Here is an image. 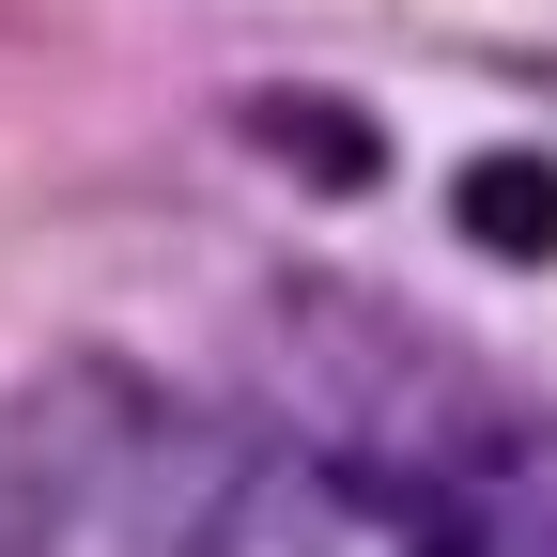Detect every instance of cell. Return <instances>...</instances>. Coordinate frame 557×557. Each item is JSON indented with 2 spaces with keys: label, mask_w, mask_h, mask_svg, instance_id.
<instances>
[{
  "label": "cell",
  "mask_w": 557,
  "mask_h": 557,
  "mask_svg": "<svg viewBox=\"0 0 557 557\" xmlns=\"http://www.w3.org/2000/svg\"><path fill=\"white\" fill-rule=\"evenodd\" d=\"M325 465L372 496L387 542L418 557H557V418L527 387L449 372L434 341H341L325 357Z\"/></svg>",
  "instance_id": "1"
},
{
  "label": "cell",
  "mask_w": 557,
  "mask_h": 557,
  "mask_svg": "<svg viewBox=\"0 0 557 557\" xmlns=\"http://www.w3.org/2000/svg\"><path fill=\"white\" fill-rule=\"evenodd\" d=\"M465 233L480 248H557V171L542 156H496V171L465 186Z\"/></svg>",
  "instance_id": "2"
}]
</instances>
